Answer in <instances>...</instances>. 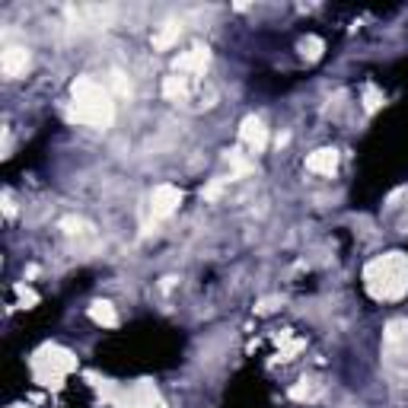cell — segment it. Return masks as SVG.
Here are the masks:
<instances>
[{
  "mask_svg": "<svg viewBox=\"0 0 408 408\" xmlns=\"http://www.w3.org/2000/svg\"><path fill=\"white\" fill-rule=\"evenodd\" d=\"M364 284L377 300H402L408 294V255L386 253L364 268Z\"/></svg>",
  "mask_w": 408,
  "mask_h": 408,
  "instance_id": "6da1fadb",
  "label": "cell"
},
{
  "mask_svg": "<svg viewBox=\"0 0 408 408\" xmlns=\"http://www.w3.org/2000/svg\"><path fill=\"white\" fill-rule=\"evenodd\" d=\"M73 112L71 118L80 121L86 128H108L115 118V102L112 90H106L102 83H96L93 77H80L73 83Z\"/></svg>",
  "mask_w": 408,
  "mask_h": 408,
  "instance_id": "7a4b0ae2",
  "label": "cell"
},
{
  "mask_svg": "<svg viewBox=\"0 0 408 408\" xmlns=\"http://www.w3.org/2000/svg\"><path fill=\"white\" fill-rule=\"evenodd\" d=\"M73 367H77V360L64 348H45V351H39V357H36V370L42 379H58V377H64V373H71Z\"/></svg>",
  "mask_w": 408,
  "mask_h": 408,
  "instance_id": "3957f363",
  "label": "cell"
},
{
  "mask_svg": "<svg viewBox=\"0 0 408 408\" xmlns=\"http://www.w3.org/2000/svg\"><path fill=\"white\" fill-rule=\"evenodd\" d=\"M115 408H166V405H163L160 392L153 389V383L141 379V383H134L131 389H125L115 399Z\"/></svg>",
  "mask_w": 408,
  "mask_h": 408,
  "instance_id": "277c9868",
  "label": "cell"
},
{
  "mask_svg": "<svg viewBox=\"0 0 408 408\" xmlns=\"http://www.w3.org/2000/svg\"><path fill=\"white\" fill-rule=\"evenodd\" d=\"M0 71H4L6 80H19L29 71V51L23 45H6L4 54H0Z\"/></svg>",
  "mask_w": 408,
  "mask_h": 408,
  "instance_id": "5b68a950",
  "label": "cell"
},
{
  "mask_svg": "<svg viewBox=\"0 0 408 408\" xmlns=\"http://www.w3.org/2000/svg\"><path fill=\"white\" fill-rule=\"evenodd\" d=\"M208 64H210V51L204 49V45H195V49H188L185 54L175 58V73H192V77H201V73L208 71Z\"/></svg>",
  "mask_w": 408,
  "mask_h": 408,
  "instance_id": "8992f818",
  "label": "cell"
},
{
  "mask_svg": "<svg viewBox=\"0 0 408 408\" xmlns=\"http://www.w3.org/2000/svg\"><path fill=\"white\" fill-rule=\"evenodd\" d=\"M182 204V192L175 185H156L151 195V210L153 217H169Z\"/></svg>",
  "mask_w": 408,
  "mask_h": 408,
  "instance_id": "52a82bcc",
  "label": "cell"
},
{
  "mask_svg": "<svg viewBox=\"0 0 408 408\" xmlns=\"http://www.w3.org/2000/svg\"><path fill=\"white\" fill-rule=\"evenodd\" d=\"M240 138H243V144H246L253 153H262L265 144H268V128H265L262 118L249 115V118L243 121V128H240Z\"/></svg>",
  "mask_w": 408,
  "mask_h": 408,
  "instance_id": "ba28073f",
  "label": "cell"
},
{
  "mask_svg": "<svg viewBox=\"0 0 408 408\" xmlns=\"http://www.w3.org/2000/svg\"><path fill=\"white\" fill-rule=\"evenodd\" d=\"M306 169L316 175H332L338 169V151L335 147H322V151L306 156Z\"/></svg>",
  "mask_w": 408,
  "mask_h": 408,
  "instance_id": "9c48e42d",
  "label": "cell"
},
{
  "mask_svg": "<svg viewBox=\"0 0 408 408\" xmlns=\"http://www.w3.org/2000/svg\"><path fill=\"white\" fill-rule=\"evenodd\" d=\"M182 36V23H175V19H169V23H163L160 29L153 32V49L156 51H166L169 45H175Z\"/></svg>",
  "mask_w": 408,
  "mask_h": 408,
  "instance_id": "30bf717a",
  "label": "cell"
},
{
  "mask_svg": "<svg viewBox=\"0 0 408 408\" xmlns=\"http://www.w3.org/2000/svg\"><path fill=\"white\" fill-rule=\"evenodd\" d=\"M163 96L173 99V102H182L188 96V80L179 77V73H175V77H166L163 80Z\"/></svg>",
  "mask_w": 408,
  "mask_h": 408,
  "instance_id": "8fae6325",
  "label": "cell"
},
{
  "mask_svg": "<svg viewBox=\"0 0 408 408\" xmlns=\"http://www.w3.org/2000/svg\"><path fill=\"white\" fill-rule=\"evenodd\" d=\"M322 396V386L316 383V379H300V383L290 389V399H297V402H312V399Z\"/></svg>",
  "mask_w": 408,
  "mask_h": 408,
  "instance_id": "7c38bea8",
  "label": "cell"
},
{
  "mask_svg": "<svg viewBox=\"0 0 408 408\" xmlns=\"http://www.w3.org/2000/svg\"><path fill=\"white\" fill-rule=\"evenodd\" d=\"M90 319H93V322H99V325H108V329L118 322V316H115V306L106 303V300H99V303L90 306Z\"/></svg>",
  "mask_w": 408,
  "mask_h": 408,
  "instance_id": "4fadbf2b",
  "label": "cell"
},
{
  "mask_svg": "<svg viewBox=\"0 0 408 408\" xmlns=\"http://www.w3.org/2000/svg\"><path fill=\"white\" fill-rule=\"evenodd\" d=\"M408 342V319H392L389 325H386V345L389 348H396V345Z\"/></svg>",
  "mask_w": 408,
  "mask_h": 408,
  "instance_id": "5bb4252c",
  "label": "cell"
},
{
  "mask_svg": "<svg viewBox=\"0 0 408 408\" xmlns=\"http://www.w3.org/2000/svg\"><path fill=\"white\" fill-rule=\"evenodd\" d=\"M322 51H325V42L319 36H306L300 42V54L306 61H319V58H322Z\"/></svg>",
  "mask_w": 408,
  "mask_h": 408,
  "instance_id": "9a60e30c",
  "label": "cell"
},
{
  "mask_svg": "<svg viewBox=\"0 0 408 408\" xmlns=\"http://www.w3.org/2000/svg\"><path fill=\"white\" fill-rule=\"evenodd\" d=\"M108 83H112V90L118 93V96H131V80H128L121 71H112V73H108Z\"/></svg>",
  "mask_w": 408,
  "mask_h": 408,
  "instance_id": "2e32d148",
  "label": "cell"
},
{
  "mask_svg": "<svg viewBox=\"0 0 408 408\" xmlns=\"http://www.w3.org/2000/svg\"><path fill=\"white\" fill-rule=\"evenodd\" d=\"M379 102H383V96L377 93V86H367V102H364V108L367 112H377L379 108Z\"/></svg>",
  "mask_w": 408,
  "mask_h": 408,
  "instance_id": "e0dca14e",
  "label": "cell"
},
{
  "mask_svg": "<svg viewBox=\"0 0 408 408\" xmlns=\"http://www.w3.org/2000/svg\"><path fill=\"white\" fill-rule=\"evenodd\" d=\"M13 408H23V405H13Z\"/></svg>",
  "mask_w": 408,
  "mask_h": 408,
  "instance_id": "ac0fdd59",
  "label": "cell"
}]
</instances>
